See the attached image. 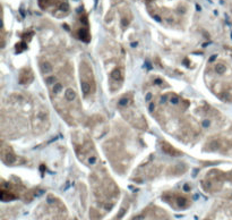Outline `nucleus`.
Instances as JSON below:
<instances>
[{
  "label": "nucleus",
  "instance_id": "20e7f679",
  "mask_svg": "<svg viewBox=\"0 0 232 220\" xmlns=\"http://www.w3.org/2000/svg\"><path fill=\"white\" fill-rule=\"evenodd\" d=\"M82 140H78V142H76V151L79 158H82L83 162L85 164H94L97 158H96V152L94 150V147L92 145V142L84 135H80Z\"/></svg>",
  "mask_w": 232,
  "mask_h": 220
},
{
  "label": "nucleus",
  "instance_id": "f257e3e1",
  "mask_svg": "<svg viewBox=\"0 0 232 220\" xmlns=\"http://www.w3.org/2000/svg\"><path fill=\"white\" fill-rule=\"evenodd\" d=\"M40 68L55 109L68 123L76 124L82 110L74 89L70 66L61 56L50 55L41 58Z\"/></svg>",
  "mask_w": 232,
  "mask_h": 220
},
{
  "label": "nucleus",
  "instance_id": "f03ea898",
  "mask_svg": "<svg viewBox=\"0 0 232 220\" xmlns=\"http://www.w3.org/2000/svg\"><path fill=\"white\" fill-rule=\"evenodd\" d=\"M104 66L108 68L109 84L112 92H116L122 86L124 83V57L119 54L117 47H109L103 55Z\"/></svg>",
  "mask_w": 232,
  "mask_h": 220
},
{
  "label": "nucleus",
  "instance_id": "7ed1b4c3",
  "mask_svg": "<svg viewBox=\"0 0 232 220\" xmlns=\"http://www.w3.org/2000/svg\"><path fill=\"white\" fill-rule=\"evenodd\" d=\"M80 89L85 99L95 93V79L93 71L86 60L80 62Z\"/></svg>",
  "mask_w": 232,
  "mask_h": 220
},
{
  "label": "nucleus",
  "instance_id": "39448f33",
  "mask_svg": "<svg viewBox=\"0 0 232 220\" xmlns=\"http://www.w3.org/2000/svg\"><path fill=\"white\" fill-rule=\"evenodd\" d=\"M40 6L57 16H66L68 6L65 0H39Z\"/></svg>",
  "mask_w": 232,
  "mask_h": 220
},
{
  "label": "nucleus",
  "instance_id": "423d86ee",
  "mask_svg": "<svg viewBox=\"0 0 232 220\" xmlns=\"http://www.w3.org/2000/svg\"><path fill=\"white\" fill-rule=\"evenodd\" d=\"M177 204L179 208H185L187 205V200L185 198H178L177 199Z\"/></svg>",
  "mask_w": 232,
  "mask_h": 220
}]
</instances>
